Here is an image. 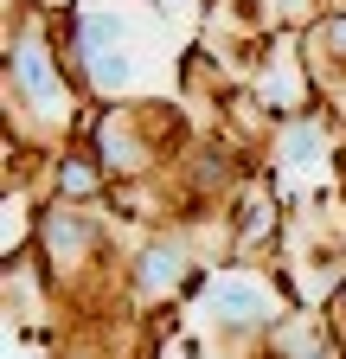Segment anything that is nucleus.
<instances>
[{"instance_id":"1","label":"nucleus","mask_w":346,"mask_h":359,"mask_svg":"<svg viewBox=\"0 0 346 359\" xmlns=\"http://www.w3.org/2000/svg\"><path fill=\"white\" fill-rule=\"evenodd\" d=\"M212 308H219L225 321H256L270 302H263V289L244 283V276H219V283H212Z\"/></svg>"},{"instance_id":"2","label":"nucleus","mask_w":346,"mask_h":359,"mask_svg":"<svg viewBox=\"0 0 346 359\" xmlns=\"http://www.w3.org/2000/svg\"><path fill=\"white\" fill-rule=\"evenodd\" d=\"M20 77H26V90L39 103H58V83H52V65H46V52H39V45H26L20 52Z\"/></svg>"},{"instance_id":"3","label":"nucleus","mask_w":346,"mask_h":359,"mask_svg":"<svg viewBox=\"0 0 346 359\" xmlns=\"http://www.w3.org/2000/svg\"><path fill=\"white\" fill-rule=\"evenodd\" d=\"M173 276H180V257H173V250H154V257H148V289H160V283H173Z\"/></svg>"}]
</instances>
